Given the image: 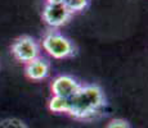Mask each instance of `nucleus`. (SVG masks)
Instances as JSON below:
<instances>
[{"label":"nucleus","instance_id":"obj_1","mask_svg":"<svg viewBox=\"0 0 148 128\" xmlns=\"http://www.w3.org/2000/svg\"><path fill=\"white\" fill-rule=\"evenodd\" d=\"M104 102V95L97 85L81 86L79 91L67 99V113L73 118L85 119L99 112Z\"/></svg>","mask_w":148,"mask_h":128},{"label":"nucleus","instance_id":"obj_2","mask_svg":"<svg viewBox=\"0 0 148 128\" xmlns=\"http://www.w3.org/2000/svg\"><path fill=\"white\" fill-rule=\"evenodd\" d=\"M42 47L56 59H64L75 55V46L67 37L57 31H49L42 39Z\"/></svg>","mask_w":148,"mask_h":128},{"label":"nucleus","instance_id":"obj_3","mask_svg":"<svg viewBox=\"0 0 148 128\" xmlns=\"http://www.w3.org/2000/svg\"><path fill=\"white\" fill-rule=\"evenodd\" d=\"M12 53L14 58L21 63H30L35 60L40 55V47L38 42L30 36H22L18 37L12 45Z\"/></svg>","mask_w":148,"mask_h":128},{"label":"nucleus","instance_id":"obj_4","mask_svg":"<svg viewBox=\"0 0 148 128\" xmlns=\"http://www.w3.org/2000/svg\"><path fill=\"white\" fill-rule=\"evenodd\" d=\"M71 16L72 13L67 9L64 4H47L42 10V19L53 28L66 24Z\"/></svg>","mask_w":148,"mask_h":128},{"label":"nucleus","instance_id":"obj_5","mask_svg":"<svg viewBox=\"0 0 148 128\" xmlns=\"http://www.w3.org/2000/svg\"><path fill=\"white\" fill-rule=\"evenodd\" d=\"M81 87V85L71 76H58L52 83V92L56 96L70 99Z\"/></svg>","mask_w":148,"mask_h":128},{"label":"nucleus","instance_id":"obj_6","mask_svg":"<svg viewBox=\"0 0 148 128\" xmlns=\"http://www.w3.org/2000/svg\"><path fill=\"white\" fill-rule=\"evenodd\" d=\"M50 65L48 63V60L42 59L39 56L38 59L30 62L25 67V73L30 79L32 81H42L49 76Z\"/></svg>","mask_w":148,"mask_h":128},{"label":"nucleus","instance_id":"obj_7","mask_svg":"<svg viewBox=\"0 0 148 128\" xmlns=\"http://www.w3.org/2000/svg\"><path fill=\"white\" fill-rule=\"evenodd\" d=\"M49 109L54 113H67V99L53 95L49 100Z\"/></svg>","mask_w":148,"mask_h":128},{"label":"nucleus","instance_id":"obj_8","mask_svg":"<svg viewBox=\"0 0 148 128\" xmlns=\"http://www.w3.org/2000/svg\"><path fill=\"white\" fill-rule=\"evenodd\" d=\"M89 1L90 0H64L63 4L66 5V8L71 13H75L85 9L89 5Z\"/></svg>","mask_w":148,"mask_h":128},{"label":"nucleus","instance_id":"obj_9","mask_svg":"<svg viewBox=\"0 0 148 128\" xmlns=\"http://www.w3.org/2000/svg\"><path fill=\"white\" fill-rule=\"evenodd\" d=\"M106 128H130V124L125 119H112L108 122Z\"/></svg>","mask_w":148,"mask_h":128},{"label":"nucleus","instance_id":"obj_10","mask_svg":"<svg viewBox=\"0 0 148 128\" xmlns=\"http://www.w3.org/2000/svg\"><path fill=\"white\" fill-rule=\"evenodd\" d=\"M64 0H47V4H63Z\"/></svg>","mask_w":148,"mask_h":128}]
</instances>
